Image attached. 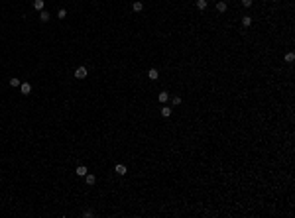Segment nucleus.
Here are the masks:
<instances>
[{"label": "nucleus", "mask_w": 295, "mask_h": 218, "mask_svg": "<svg viewBox=\"0 0 295 218\" xmlns=\"http://www.w3.org/2000/svg\"><path fill=\"white\" fill-rule=\"evenodd\" d=\"M65 16H67V10H65V8H61V10L57 12V18H59V20H63Z\"/></svg>", "instance_id": "17"}, {"label": "nucleus", "mask_w": 295, "mask_h": 218, "mask_svg": "<svg viewBox=\"0 0 295 218\" xmlns=\"http://www.w3.org/2000/svg\"><path fill=\"white\" fill-rule=\"evenodd\" d=\"M148 77H150V81H157V77H159V73H157V69H150V73H148Z\"/></svg>", "instance_id": "9"}, {"label": "nucleus", "mask_w": 295, "mask_h": 218, "mask_svg": "<svg viewBox=\"0 0 295 218\" xmlns=\"http://www.w3.org/2000/svg\"><path fill=\"white\" fill-rule=\"evenodd\" d=\"M83 216H85V218H91V216H95V212H92V210H85V214H83Z\"/></svg>", "instance_id": "20"}, {"label": "nucleus", "mask_w": 295, "mask_h": 218, "mask_svg": "<svg viewBox=\"0 0 295 218\" xmlns=\"http://www.w3.org/2000/svg\"><path fill=\"white\" fill-rule=\"evenodd\" d=\"M161 116H163V118H169L171 116V106H161Z\"/></svg>", "instance_id": "7"}, {"label": "nucleus", "mask_w": 295, "mask_h": 218, "mask_svg": "<svg viewBox=\"0 0 295 218\" xmlns=\"http://www.w3.org/2000/svg\"><path fill=\"white\" fill-rule=\"evenodd\" d=\"M47 20H49V12L41 10V12H39V22H47Z\"/></svg>", "instance_id": "11"}, {"label": "nucleus", "mask_w": 295, "mask_h": 218, "mask_svg": "<svg viewBox=\"0 0 295 218\" xmlns=\"http://www.w3.org/2000/svg\"><path fill=\"white\" fill-rule=\"evenodd\" d=\"M197 8H199V10H205V8H207V0H197Z\"/></svg>", "instance_id": "15"}, {"label": "nucleus", "mask_w": 295, "mask_h": 218, "mask_svg": "<svg viewBox=\"0 0 295 218\" xmlns=\"http://www.w3.org/2000/svg\"><path fill=\"white\" fill-rule=\"evenodd\" d=\"M87 173H89V169H87L85 165H79L77 167V175H79V177H85Z\"/></svg>", "instance_id": "8"}, {"label": "nucleus", "mask_w": 295, "mask_h": 218, "mask_svg": "<svg viewBox=\"0 0 295 218\" xmlns=\"http://www.w3.org/2000/svg\"><path fill=\"white\" fill-rule=\"evenodd\" d=\"M157 100H159L161 104H165V102L169 100V93H165V91H163V93H159V96H157Z\"/></svg>", "instance_id": "4"}, {"label": "nucleus", "mask_w": 295, "mask_h": 218, "mask_svg": "<svg viewBox=\"0 0 295 218\" xmlns=\"http://www.w3.org/2000/svg\"><path fill=\"white\" fill-rule=\"evenodd\" d=\"M85 181H87V185H95V181H97V177H95L92 173H87V175H85Z\"/></svg>", "instance_id": "6"}, {"label": "nucleus", "mask_w": 295, "mask_h": 218, "mask_svg": "<svg viewBox=\"0 0 295 218\" xmlns=\"http://www.w3.org/2000/svg\"><path fill=\"white\" fill-rule=\"evenodd\" d=\"M215 8H216V12H220V14L226 12V2H224V0H220V2H216V4H215Z\"/></svg>", "instance_id": "3"}, {"label": "nucleus", "mask_w": 295, "mask_h": 218, "mask_svg": "<svg viewBox=\"0 0 295 218\" xmlns=\"http://www.w3.org/2000/svg\"><path fill=\"white\" fill-rule=\"evenodd\" d=\"M285 61H287V63H293V61H295V53L293 51L285 53Z\"/></svg>", "instance_id": "14"}, {"label": "nucleus", "mask_w": 295, "mask_h": 218, "mask_svg": "<svg viewBox=\"0 0 295 218\" xmlns=\"http://www.w3.org/2000/svg\"><path fill=\"white\" fill-rule=\"evenodd\" d=\"M171 102H173V106H177V104H181V96H171Z\"/></svg>", "instance_id": "18"}, {"label": "nucleus", "mask_w": 295, "mask_h": 218, "mask_svg": "<svg viewBox=\"0 0 295 218\" xmlns=\"http://www.w3.org/2000/svg\"><path fill=\"white\" fill-rule=\"evenodd\" d=\"M242 26H244V28L252 26V18H250V16H242Z\"/></svg>", "instance_id": "12"}, {"label": "nucleus", "mask_w": 295, "mask_h": 218, "mask_svg": "<svg viewBox=\"0 0 295 218\" xmlns=\"http://www.w3.org/2000/svg\"><path fill=\"white\" fill-rule=\"evenodd\" d=\"M242 6L244 8H250V6H252V0H242Z\"/></svg>", "instance_id": "19"}, {"label": "nucleus", "mask_w": 295, "mask_h": 218, "mask_svg": "<svg viewBox=\"0 0 295 218\" xmlns=\"http://www.w3.org/2000/svg\"><path fill=\"white\" fill-rule=\"evenodd\" d=\"M20 91H22V94H30L32 93V85H30V83H22V85H20Z\"/></svg>", "instance_id": "2"}, {"label": "nucleus", "mask_w": 295, "mask_h": 218, "mask_svg": "<svg viewBox=\"0 0 295 218\" xmlns=\"http://www.w3.org/2000/svg\"><path fill=\"white\" fill-rule=\"evenodd\" d=\"M33 8L41 12V10H43V0H33Z\"/></svg>", "instance_id": "13"}, {"label": "nucleus", "mask_w": 295, "mask_h": 218, "mask_svg": "<svg viewBox=\"0 0 295 218\" xmlns=\"http://www.w3.org/2000/svg\"><path fill=\"white\" fill-rule=\"evenodd\" d=\"M87 77V67H77L75 69V79H85Z\"/></svg>", "instance_id": "1"}, {"label": "nucleus", "mask_w": 295, "mask_h": 218, "mask_svg": "<svg viewBox=\"0 0 295 218\" xmlns=\"http://www.w3.org/2000/svg\"><path fill=\"white\" fill-rule=\"evenodd\" d=\"M132 8H134V12H142V8H144V4H142L140 0H136V2L132 4Z\"/></svg>", "instance_id": "10"}, {"label": "nucleus", "mask_w": 295, "mask_h": 218, "mask_svg": "<svg viewBox=\"0 0 295 218\" xmlns=\"http://www.w3.org/2000/svg\"><path fill=\"white\" fill-rule=\"evenodd\" d=\"M20 85H22V81H20V79H10V86L16 88V86H20Z\"/></svg>", "instance_id": "16"}, {"label": "nucleus", "mask_w": 295, "mask_h": 218, "mask_svg": "<svg viewBox=\"0 0 295 218\" xmlns=\"http://www.w3.org/2000/svg\"><path fill=\"white\" fill-rule=\"evenodd\" d=\"M114 171H116V175H126V165H122V163H118V165L114 167Z\"/></svg>", "instance_id": "5"}]
</instances>
